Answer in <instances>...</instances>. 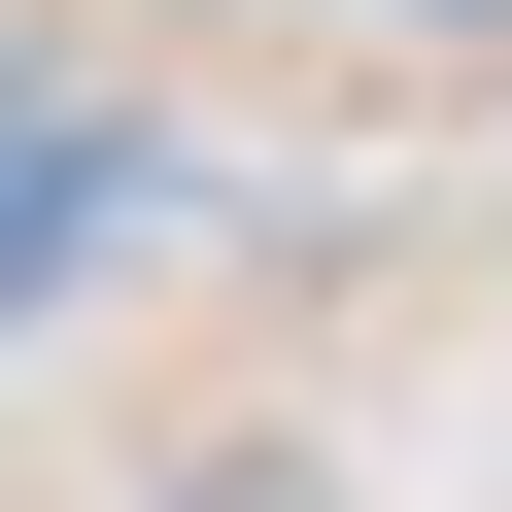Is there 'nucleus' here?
<instances>
[{
  "label": "nucleus",
  "instance_id": "1",
  "mask_svg": "<svg viewBox=\"0 0 512 512\" xmlns=\"http://www.w3.org/2000/svg\"><path fill=\"white\" fill-rule=\"evenodd\" d=\"M137 512H342V478H308V444H171Z\"/></svg>",
  "mask_w": 512,
  "mask_h": 512
}]
</instances>
